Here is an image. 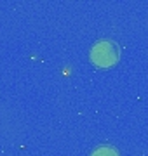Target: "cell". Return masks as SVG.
Masks as SVG:
<instances>
[{"mask_svg": "<svg viewBox=\"0 0 148 156\" xmlns=\"http://www.w3.org/2000/svg\"><path fill=\"white\" fill-rule=\"evenodd\" d=\"M119 45L112 40H101L91 49V61L98 68H110L119 61Z\"/></svg>", "mask_w": 148, "mask_h": 156, "instance_id": "obj_1", "label": "cell"}, {"mask_svg": "<svg viewBox=\"0 0 148 156\" xmlns=\"http://www.w3.org/2000/svg\"><path fill=\"white\" fill-rule=\"evenodd\" d=\"M91 156H119V153L112 146H99V147H96L92 151Z\"/></svg>", "mask_w": 148, "mask_h": 156, "instance_id": "obj_2", "label": "cell"}]
</instances>
